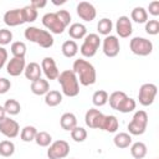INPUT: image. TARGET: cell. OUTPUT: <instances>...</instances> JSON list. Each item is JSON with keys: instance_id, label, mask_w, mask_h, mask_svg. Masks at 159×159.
Returning a JSON list of instances; mask_svg holds the SVG:
<instances>
[{"instance_id": "cell-1", "label": "cell", "mask_w": 159, "mask_h": 159, "mask_svg": "<svg viewBox=\"0 0 159 159\" xmlns=\"http://www.w3.org/2000/svg\"><path fill=\"white\" fill-rule=\"evenodd\" d=\"M72 71L77 76L78 83H81L82 86L87 87V86H92L96 83L97 73H96L94 66L91 62H88L83 58L75 60L73 66H72Z\"/></svg>"}, {"instance_id": "cell-2", "label": "cell", "mask_w": 159, "mask_h": 159, "mask_svg": "<svg viewBox=\"0 0 159 159\" xmlns=\"http://www.w3.org/2000/svg\"><path fill=\"white\" fill-rule=\"evenodd\" d=\"M24 36L26 40L34 43H37L42 48H50L53 46V42H55L52 34H50L47 30H42L36 26L26 27L24 31Z\"/></svg>"}, {"instance_id": "cell-3", "label": "cell", "mask_w": 159, "mask_h": 159, "mask_svg": "<svg viewBox=\"0 0 159 159\" xmlns=\"http://www.w3.org/2000/svg\"><path fill=\"white\" fill-rule=\"evenodd\" d=\"M57 81L61 86L62 93L67 97H76L80 93V83L77 80V76L75 75V72L72 70H65L62 71L58 77Z\"/></svg>"}, {"instance_id": "cell-4", "label": "cell", "mask_w": 159, "mask_h": 159, "mask_svg": "<svg viewBox=\"0 0 159 159\" xmlns=\"http://www.w3.org/2000/svg\"><path fill=\"white\" fill-rule=\"evenodd\" d=\"M148 125V114L145 111L139 109L134 113L132 120L128 124V132L130 135H142L144 134Z\"/></svg>"}, {"instance_id": "cell-5", "label": "cell", "mask_w": 159, "mask_h": 159, "mask_svg": "<svg viewBox=\"0 0 159 159\" xmlns=\"http://www.w3.org/2000/svg\"><path fill=\"white\" fill-rule=\"evenodd\" d=\"M99 45H101V39L97 34H88L84 36V40L80 47V52L83 57H93L98 48H99Z\"/></svg>"}, {"instance_id": "cell-6", "label": "cell", "mask_w": 159, "mask_h": 159, "mask_svg": "<svg viewBox=\"0 0 159 159\" xmlns=\"http://www.w3.org/2000/svg\"><path fill=\"white\" fill-rule=\"evenodd\" d=\"M130 51L137 56H148L153 51V43L150 40L140 36H135L129 42Z\"/></svg>"}, {"instance_id": "cell-7", "label": "cell", "mask_w": 159, "mask_h": 159, "mask_svg": "<svg viewBox=\"0 0 159 159\" xmlns=\"http://www.w3.org/2000/svg\"><path fill=\"white\" fill-rule=\"evenodd\" d=\"M70 154V144L63 140H56L48 145L47 149V158L48 159H63Z\"/></svg>"}, {"instance_id": "cell-8", "label": "cell", "mask_w": 159, "mask_h": 159, "mask_svg": "<svg viewBox=\"0 0 159 159\" xmlns=\"http://www.w3.org/2000/svg\"><path fill=\"white\" fill-rule=\"evenodd\" d=\"M158 88L154 83H144L140 86L139 92H138V101L142 106L148 107L150 104H153L155 96H157Z\"/></svg>"}, {"instance_id": "cell-9", "label": "cell", "mask_w": 159, "mask_h": 159, "mask_svg": "<svg viewBox=\"0 0 159 159\" xmlns=\"http://www.w3.org/2000/svg\"><path fill=\"white\" fill-rule=\"evenodd\" d=\"M42 25L48 30L50 34L61 35L65 31V25L60 21L56 12H47L42 16Z\"/></svg>"}, {"instance_id": "cell-10", "label": "cell", "mask_w": 159, "mask_h": 159, "mask_svg": "<svg viewBox=\"0 0 159 159\" xmlns=\"http://www.w3.org/2000/svg\"><path fill=\"white\" fill-rule=\"evenodd\" d=\"M0 133L10 139L16 138L20 133V125L15 119L5 117L2 120H0Z\"/></svg>"}, {"instance_id": "cell-11", "label": "cell", "mask_w": 159, "mask_h": 159, "mask_svg": "<svg viewBox=\"0 0 159 159\" xmlns=\"http://www.w3.org/2000/svg\"><path fill=\"white\" fill-rule=\"evenodd\" d=\"M103 53L107 57H116L119 53L120 50V45H119V40L117 36L114 35H108L103 39Z\"/></svg>"}, {"instance_id": "cell-12", "label": "cell", "mask_w": 159, "mask_h": 159, "mask_svg": "<svg viewBox=\"0 0 159 159\" xmlns=\"http://www.w3.org/2000/svg\"><path fill=\"white\" fill-rule=\"evenodd\" d=\"M103 118H104V114L99 109L89 108L86 112L84 122H86V125L92 128V129H101L102 123H103Z\"/></svg>"}, {"instance_id": "cell-13", "label": "cell", "mask_w": 159, "mask_h": 159, "mask_svg": "<svg viewBox=\"0 0 159 159\" xmlns=\"http://www.w3.org/2000/svg\"><path fill=\"white\" fill-rule=\"evenodd\" d=\"M76 11H77L78 17L82 19L83 21H87V22L93 21L96 19V16H97L96 7L91 2H87V1L78 2L77 7H76Z\"/></svg>"}, {"instance_id": "cell-14", "label": "cell", "mask_w": 159, "mask_h": 159, "mask_svg": "<svg viewBox=\"0 0 159 159\" xmlns=\"http://www.w3.org/2000/svg\"><path fill=\"white\" fill-rule=\"evenodd\" d=\"M4 22L9 27H15V26H19V25L25 24V17H24L22 9L7 10L4 14Z\"/></svg>"}, {"instance_id": "cell-15", "label": "cell", "mask_w": 159, "mask_h": 159, "mask_svg": "<svg viewBox=\"0 0 159 159\" xmlns=\"http://www.w3.org/2000/svg\"><path fill=\"white\" fill-rule=\"evenodd\" d=\"M41 70L46 77V80H57L58 75H60V71L56 66V62L52 57H45L42 61H41Z\"/></svg>"}, {"instance_id": "cell-16", "label": "cell", "mask_w": 159, "mask_h": 159, "mask_svg": "<svg viewBox=\"0 0 159 159\" xmlns=\"http://www.w3.org/2000/svg\"><path fill=\"white\" fill-rule=\"evenodd\" d=\"M116 31H117L118 36L122 39L129 37L133 32V26H132L130 19L128 16H119L116 22Z\"/></svg>"}, {"instance_id": "cell-17", "label": "cell", "mask_w": 159, "mask_h": 159, "mask_svg": "<svg viewBox=\"0 0 159 159\" xmlns=\"http://www.w3.org/2000/svg\"><path fill=\"white\" fill-rule=\"evenodd\" d=\"M26 67V62L25 58H20V57H12L11 60L7 61L6 63V72L12 76V77H17L21 73H24Z\"/></svg>"}, {"instance_id": "cell-18", "label": "cell", "mask_w": 159, "mask_h": 159, "mask_svg": "<svg viewBox=\"0 0 159 159\" xmlns=\"http://www.w3.org/2000/svg\"><path fill=\"white\" fill-rule=\"evenodd\" d=\"M41 73H42L41 66L37 62H30V63H27L26 67H25V71H24L25 77L27 80H30L31 82L41 78Z\"/></svg>"}, {"instance_id": "cell-19", "label": "cell", "mask_w": 159, "mask_h": 159, "mask_svg": "<svg viewBox=\"0 0 159 159\" xmlns=\"http://www.w3.org/2000/svg\"><path fill=\"white\" fill-rule=\"evenodd\" d=\"M31 92L36 96H45L50 91V83L47 80L39 78L34 82H31Z\"/></svg>"}, {"instance_id": "cell-20", "label": "cell", "mask_w": 159, "mask_h": 159, "mask_svg": "<svg viewBox=\"0 0 159 159\" xmlns=\"http://www.w3.org/2000/svg\"><path fill=\"white\" fill-rule=\"evenodd\" d=\"M60 125L62 129L65 130H68L71 132L73 128L77 127V118L73 113L71 112H67V113H63L60 118Z\"/></svg>"}, {"instance_id": "cell-21", "label": "cell", "mask_w": 159, "mask_h": 159, "mask_svg": "<svg viewBox=\"0 0 159 159\" xmlns=\"http://www.w3.org/2000/svg\"><path fill=\"white\" fill-rule=\"evenodd\" d=\"M68 35L73 39V41L84 39V36L87 35V27L81 22H73L68 29Z\"/></svg>"}, {"instance_id": "cell-22", "label": "cell", "mask_w": 159, "mask_h": 159, "mask_svg": "<svg viewBox=\"0 0 159 159\" xmlns=\"http://www.w3.org/2000/svg\"><path fill=\"white\" fill-rule=\"evenodd\" d=\"M113 143L117 148L119 149H124V148H128L130 144H132V135L129 133H125V132H120V133H117L113 138Z\"/></svg>"}, {"instance_id": "cell-23", "label": "cell", "mask_w": 159, "mask_h": 159, "mask_svg": "<svg viewBox=\"0 0 159 159\" xmlns=\"http://www.w3.org/2000/svg\"><path fill=\"white\" fill-rule=\"evenodd\" d=\"M118 127H119V122H118L117 117L109 114V116H104L101 130H106V132H109V133H114V132H117Z\"/></svg>"}, {"instance_id": "cell-24", "label": "cell", "mask_w": 159, "mask_h": 159, "mask_svg": "<svg viewBox=\"0 0 159 159\" xmlns=\"http://www.w3.org/2000/svg\"><path fill=\"white\" fill-rule=\"evenodd\" d=\"M61 51H62V53H63L65 57L72 58V57H75V56L77 55V52H78V45H77V42L73 41V40H67V41H65V42L62 43Z\"/></svg>"}, {"instance_id": "cell-25", "label": "cell", "mask_w": 159, "mask_h": 159, "mask_svg": "<svg viewBox=\"0 0 159 159\" xmlns=\"http://www.w3.org/2000/svg\"><path fill=\"white\" fill-rule=\"evenodd\" d=\"M134 21L137 24H145L148 21V12L144 7L137 6L130 12V21Z\"/></svg>"}, {"instance_id": "cell-26", "label": "cell", "mask_w": 159, "mask_h": 159, "mask_svg": "<svg viewBox=\"0 0 159 159\" xmlns=\"http://www.w3.org/2000/svg\"><path fill=\"white\" fill-rule=\"evenodd\" d=\"M61 102H62V93H61L60 91L52 89V91H48V92L45 94V103H46L48 107H56V106H58Z\"/></svg>"}, {"instance_id": "cell-27", "label": "cell", "mask_w": 159, "mask_h": 159, "mask_svg": "<svg viewBox=\"0 0 159 159\" xmlns=\"http://www.w3.org/2000/svg\"><path fill=\"white\" fill-rule=\"evenodd\" d=\"M130 154L134 159H143L147 155V145L143 142H135L130 144Z\"/></svg>"}, {"instance_id": "cell-28", "label": "cell", "mask_w": 159, "mask_h": 159, "mask_svg": "<svg viewBox=\"0 0 159 159\" xmlns=\"http://www.w3.org/2000/svg\"><path fill=\"white\" fill-rule=\"evenodd\" d=\"M135 107H137V102L133 99V98H130V97H125L119 104H118V107L116 108V111H118V112H120V113H130V112H133L134 109H135Z\"/></svg>"}, {"instance_id": "cell-29", "label": "cell", "mask_w": 159, "mask_h": 159, "mask_svg": "<svg viewBox=\"0 0 159 159\" xmlns=\"http://www.w3.org/2000/svg\"><path fill=\"white\" fill-rule=\"evenodd\" d=\"M113 29V22L111 19H107V17H103L98 21L97 24V30L101 35H104V36H108L111 35V31Z\"/></svg>"}, {"instance_id": "cell-30", "label": "cell", "mask_w": 159, "mask_h": 159, "mask_svg": "<svg viewBox=\"0 0 159 159\" xmlns=\"http://www.w3.org/2000/svg\"><path fill=\"white\" fill-rule=\"evenodd\" d=\"M37 134V129L34 127V125H26L21 129V133H20V138L22 142H32L35 140V137Z\"/></svg>"}, {"instance_id": "cell-31", "label": "cell", "mask_w": 159, "mask_h": 159, "mask_svg": "<svg viewBox=\"0 0 159 159\" xmlns=\"http://www.w3.org/2000/svg\"><path fill=\"white\" fill-rule=\"evenodd\" d=\"M108 102V93L104 89H98L92 96V103L96 107H103Z\"/></svg>"}, {"instance_id": "cell-32", "label": "cell", "mask_w": 159, "mask_h": 159, "mask_svg": "<svg viewBox=\"0 0 159 159\" xmlns=\"http://www.w3.org/2000/svg\"><path fill=\"white\" fill-rule=\"evenodd\" d=\"M2 107H4L5 112H6L7 114H10V116H16V114H19L20 111H21L20 103H19L16 99H12V98L7 99V101L4 103Z\"/></svg>"}, {"instance_id": "cell-33", "label": "cell", "mask_w": 159, "mask_h": 159, "mask_svg": "<svg viewBox=\"0 0 159 159\" xmlns=\"http://www.w3.org/2000/svg\"><path fill=\"white\" fill-rule=\"evenodd\" d=\"M11 53L14 55V57H20V58H25L26 55V45L22 41H15L11 43Z\"/></svg>"}, {"instance_id": "cell-34", "label": "cell", "mask_w": 159, "mask_h": 159, "mask_svg": "<svg viewBox=\"0 0 159 159\" xmlns=\"http://www.w3.org/2000/svg\"><path fill=\"white\" fill-rule=\"evenodd\" d=\"M125 97H127V94H125V92H123V91H116V92L111 93V94L108 96V102H109L111 108H112V109H116V108L118 107V104H119Z\"/></svg>"}, {"instance_id": "cell-35", "label": "cell", "mask_w": 159, "mask_h": 159, "mask_svg": "<svg viewBox=\"0 0 159 159\" xmlns=\"http://www.w3.org/2000/svg\"><path fill=\"white\" fill-rule=\"evenodd\" d=\"M15 153V144L11 140H1L0 142V155L1 157H11Z\"/></svg>"}, {"instance_id": "cell-36", "label": "cell", "mask_w": 159, "mask_h": 159, "mask_svg": "<svg viewBox=\"0 0 159 159\" xmlns=\"http://www.w3.org/2000/svg\"><path fill=\"white\" fill-rule=\"evenodd\" d=\"M35 142L39 147H48L52 143V137L47 132L41 130V132H37V134L35 137Z\"/></svg>"}, {"instance_id": "cell-37", "label": "cell", "mask_w": 159, "mask_h": 159, "mask_svg": "<svg viewBox=\"0 0 159 159\" xmlns=\"http://www.w3.org/2000/svg\"><path fill=\"white\" fill-rule=\"evenodd\" d=\"M71 138L77 143H82L87 139V130L84 128L77 125L76 128H73L71 130Z\"/></svg>"}, {"instance_id": "cell-38", "label": "cell", "mask_w": 159, "mask_h": 159, "mask_svg": "<svg viewBox=\"0 0 159 159\" xmlns=\"http://www.w3.org/2000/svg\"><path fill=\"white\" fill-rule=\"evenodd\" d=\"M24 11V17H25V22H34L37 19V10L34 9L31 5H26L22 7Z\"/></svg>"}, {"instance_id": "cell-39", "label": "cell", "mask_w": 159, "mask_h": 159, "mask_svg": "<svg viewBox=\"0 0 159 159\" xmlns=\"http://www.w3.org/2000/svg\"><path fill=\"white\" fill-rule=\"evenodd\" d=\"M145 32L148 35H158L159 34V21L158 20H148L145 22Z\"/></svg>"}, {"instance_id": "cell-40", "label": "cell", "mask_w": 159, "mask_h": 159, "mask_svg": "<svg viewBox=\"0 0 159 159\" xmlns=\"http://www.w3.org/2000/svg\"><path fill=\"white\" fill-rule=\"evenodd\" d=\"M12 41V32L9 29H0V46L9 45Z\"/></svg>"}, {"instance_id": "cell-41", "label": "cell", "mask_w": 159, "mask_h": 159, "mask_svg": "<svg viewBox=\"0 0 159 159\" xmlns=\"http://www.w3.org/2000/svg\"><path fill=\"white\" fill-rule=\"evenodd\" d=\"M56 15L60 19V21L65 25V27H67L70 25V22H71V14L67 10H58V11H56Z\"/></svg>"}, {"instance_id": "cell-42", "label": "cell", "mask_w": 159, "mask_h": 159, "mask_svg": "<svg viewBox=\"0 0 159 159\" xmlns=\"http://www.w3.org/2000/svg\"><path fill=\"white\" fill-rule=\"evenodd\" d=\"M11 87V82L10 80L5 78V77H0V94L6 93Z\"/></svg>"}, {"instance_id": "cell-43", "label": "cell", "mask_w": 159, "mask_h": 159, "mask_svg": "<svg viewBox=\"0 0 159 159\" xmlns=\"http://www.w3.org/2000/svg\"><path fill=\"white\" fill-rule=\"evenodd\" d=\"M148 11H149L150 15H153V16H158V15H159V1H158V0H154V1L149 2ZM148 11H147V12H148Z\"/></svg>"}, {"instance_id": "cell-44", "label": "cell", "mask_w": 159, "mask_h": 159, "mask_svg": "<svg viewBox=\"0 0 159 159\" xmlns=\"http://www.w3.org/2000/svg\"><path fill=\"white\" fill-rule=\"evenodd\" d=\"M7 63V51L5 47L0 46V70Z\"/></svg>"}, {"instance_id": "cell-45", "label": "cell", "mask_w": 159, "mask_h": 159, "mask_svg": "<svg viewBox=\"0 0 159 159\" xmlns=\"http://www.w3.org/2000/svg\"><path fill=\"white\" fill-rule=\"evenodd\" d=\"M30 5H31L34 9L39 10V9H41V7H45V6L47 5V1H45V0H41V1H39V0H34V1L30 2Z\"/></svg>"}, {"instance_id": "cell-46", "label": "cell", "mask_w": 159, "mask_h": 159, "mask_svg": "<svg viewBox=\"0 0 159 159\" xmlns=\"http://www.w3.org/2000/svg\"><path fill=\"white\" fill-rule=\"evenodd\" d=\"M5 117H6V112H5L4 107H2V106H0V120H2Z\"/></svg>"}]
</instances>
